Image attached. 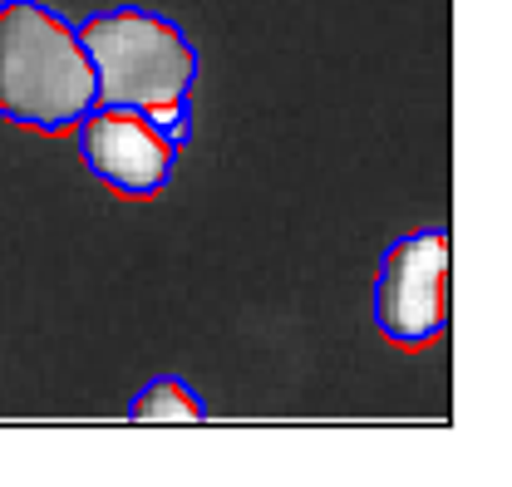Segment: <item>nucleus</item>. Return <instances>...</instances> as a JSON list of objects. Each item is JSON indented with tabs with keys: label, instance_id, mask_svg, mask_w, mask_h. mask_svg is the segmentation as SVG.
Wrapping results in <instances>:
<instances>
[{
	"label": "nucleus",
	"instance_id": "obj_1",
	"mask_svg": "<svg viewBox=\"0 0 512 487\" xmlns=\"http://www.w3.org/2000/svg\"><path fill=\"white\" fill-rule=\"evenodd\" d=\"M99 109L79 25L50 0L0 5V119L35 133H74Z\"/></svg>",
	"mask_w": 512,
	"mask_h": 487
},
{
	"label": "nucleus",
	"instance_id": "obj_6",
	"mask_svg": "<svg viewBox=\"0 0 512 487\" xmlns=\"http://www.w3.org/2000/svg\"><path fill=\"white\" fill-rule=\"evenodd\" d=\"M0 5H5V0H0Z\"/></svg>",
	"mask_w": 512,
	"mask_h": 487
},
{
	"label": "nucleus",
	"instance_id": "obj_4",
	"mask_svg": "<svg viewBox=\"0 0 512 487\" xmlns=\"http://www.w3.org/2000/svg\"><path fill=\"white\" fill-rule=\"evenodd\" d=\"M74 143L84 168L128 202H148L168 192L183 158L178 138L163 123H153L143 109H109V104H99L74 128Z\"/></svg>",
	"mask_w": 512,
	"mask_h": 487
},
{
	"label": "nucleus",
	"instance_id": "obj_2",
	"mask_svg": "<svg viewBox=\"0 0 512 487\" xmlns=\"http://www.w3.org/2000/svg\"><path fill=\"white\" fill-rule=\"evenodd\" d=\"M79 25L84 55L94 64L99 104L109 109H158L192 99L202 79V55L192 35L153 5H109Z\"/></svg>",
	"mask_w": 512,
	"mask_h": 487
},
{
	"label": "nucleus",
	"instance_id": "obj_5",
	"mask_svg": "<svg viewBox=\"0 0 512 487\" xmlns=\"http://www.w3.org/2000/svg\"><path fill=\"white\" fill-rule=\"evenodd\" d=\"M128 424H207V404L183 374H153L124 409Z\"/></svg>",
	"mask_w": 512,
	"mask_h": 487
},
{
	"label": "nucleus",
	"instance_id": "obj_3",
	"mask_svg": "<svg viewBox=\"0 0 512 487\" xmlns=\"http://www.w3.org/2000/svg\"><path fill=\"white\" fill-rule=\"evenodd\" d=\"M375 325L399 350H429L448 325V232L419 227L384 246L375 271Z\"/></svg>",
	"mask_w": 512,
	"mask_h": 487
}]
</instances>
